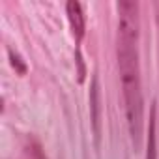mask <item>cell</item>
Here are the masks:
<instances>
[{
  "mask_svg": "<svg viewBox=\"0 0 159 159\" xmlns=\"http://www.w3.org/2000/svg\"><path fill=\"white\" fill-rule=\"evenodd\" d=\"M139 39H129L118 36V66H120V81L125 103V116L129 125V135L135 150L140 148L142 127H144V101L140 88V69H139Z\"/></svg>",
  "mask_w": 159,
  "mask_h": 159,
  "instance_id": "1",
  "label": "cell"
},
{
  "mask_svg": "<svg viewBox=\"0 0 159 159\" xmlns=\"http://www.w3.org/2000/svg\"><path fill=\"white\" fill-rule=\"evenodd\" d=\"M66 11H67V19H69L73 36H75L77 43H81L84 38V32H86V17H84L83 6L79 2H75V0H69L66 4Z\"/></svg>",
  "mask_w": 159,
  "mask_h": 159,
  "instance_id": "2",
  "label": "cell"
},
{
  "mask_svg": "<svg viewBox=\"0 0 159 159\" xmlns=\"http://www.w3.org/2000/svg\"><path fill=\"white\" fill-rule=\"evenodd\" d=\"M90 107H92L94 133L99 137V86H98V79H94V81H92V90H90Z\"/></svg>",
  "mask_w": 159,
  "mask_h": 159,
  "instance_id": "3",
  "label": "cell"
},
{
  "mask_svg": "<svg viewBox=\"0 0 159 159\" xmlns=\"http://www.w3.org/2000/svg\"><path fill=\"white\" fill-rule=\"evenodd\" d=\"M146 159H157V139H155V105H152V114H150Z\"/></svg>",
  "mask_w": 159,
  "mask_h": 159,
  "instance_id": "4",
  "label": "cell"
},
{
  "mask_svg": "<svg viewBox=\"0 0 159 159\" xmlns=\"http://www.w3.org/2000/svg\"><path fill=\"white\" fill-rule=\"evenodd\" d=\"M8 56H10V64H11V67H13L19 75H25L28 67H26V62L21 58V54L15 52L13 49H8Z\"/></svg>",
  "mask_w": 159,
  "mask_h": 159,
  "instance_id": "5",
  "label": "cell"
},
{
  "mask_svg": "<svg viewBox=\"0 0 159 159\" xmlns=\"http://www.w3.org/2000/svg\"><path fill=\"white\" fill-rule=\"evenodd\" d=\"M28 153H30V159H47V155L41 152V146L39 144H32L28 148Z\"/></svg>",
  "mask_w": 159,
  "mask_h": 159,
  "instance_id": "6",
  "label": "cell"
}]
</instances>
